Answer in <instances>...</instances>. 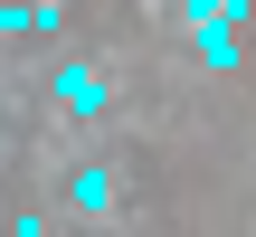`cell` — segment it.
Wrapping results in <instances>:
<instances>
[{"label":"cell","instance_id":"6da1fadb","mask_svg":"<svg viewBox=\"0 0 256 237\" xmlns=\"http://www.w3.org/2000/svg\"><path fill=\"white\" fill-rule=\"evenodd\" d=\"M57 95H66V114H95V104H104V76H95L86 57H66V66H57Z\"/></svg>","mask_w":256,"mask_h":237},{"label":"cell","instance_id":"7a4b0ae2","mask_svg":"<svg viewBox=\"0 0 256 237\" xmlns=\"http://www.w3.org/2000/svg\"><path fill=\"white\" fill-rule=\"evenodd\" d=\"M28 28H57V0H0V38H28Z\"/></svg>","mask_w":256,"mask_h":237},{"label":"cell","instance_id":"3957f363","mask_svg":"<svg viewBox=\"0 0 256 237\" xmlns=\"http://www.w3.org/2000/svg\"><path fill=\"white\" fill-rule=\"evenodd\" d=\"M200 57H209V66H238V28H228V19H200Z\"/></svg>","mask_w":256,"mask_h":237}]
</instances>
